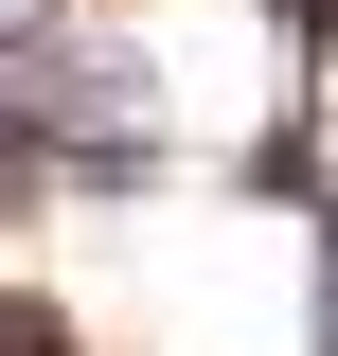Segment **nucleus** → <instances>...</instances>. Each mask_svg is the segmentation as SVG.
<instances>
[{
	"label": "nucleus",
	"mask_w": 338,
	"mask_h": 356,
	"mask_svg": "<svg viewBox=\"0 0 338 356\" xmlns=\"http://www.w3.org/2000/svg\"><path fill=\"white\" fill-rule=\"evenodd\" d=\"M54 18H72V0H0V54H36V36H54Z\"/></svg>",
	"instance_id": "f257e3e1"
},
{
	"label": "nucleus",
	"mask_w": 338,
	"mask_h": 356,
	"mask_svg": "<svg viewBox=\"0 0 338 356\" xmlns=\"http://www.w3.org/2000/svg\"><path fill=\"white\" fill-rule=\"evenodd\" d=\"M321 356H338V214H321Z\"/></svg>",
	"instance_id": "f03ea898"
}]
</instances>
